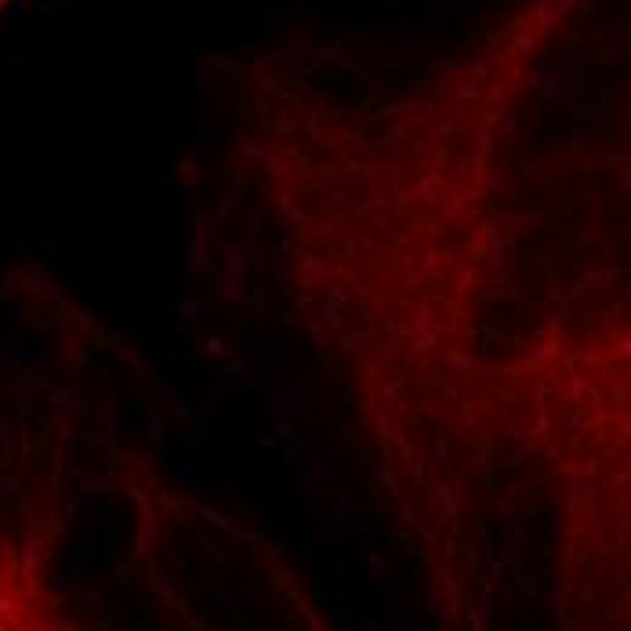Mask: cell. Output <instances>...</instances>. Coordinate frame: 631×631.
Wrapping results in <instances>:
<instances>
[{"mask_svg": "<svg viewBox=\"0 0 631 631\" xmlns=\"http://www.w3.org/2000/svg\"><path fill=\"white\" fill-rule=\"evenodd\" d=\"M4 4H11V0H0V8H4Z\"/></svg>", "mask_w": 631, "mask_h": 631, "instance_id": "obj_1", "label": "cell"}]
</instances>
